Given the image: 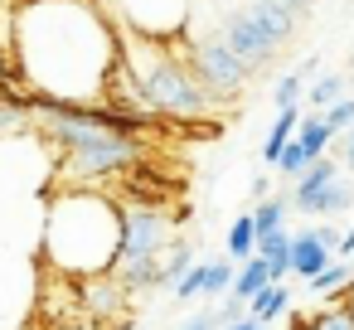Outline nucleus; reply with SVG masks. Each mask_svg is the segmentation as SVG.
I'll return each mask as SVG.
<instances>
[{
    "label": "nucleus",
    "mask_w": 354,
    "mask_h": 330,
    "mask_svg": "<svg viewBox=\"0 0 354 330\" xmlns=\"http://www.w3.org/2000/svg\"><path fill=\"white\" fill-rule=\"evenodd\" d=\"M277 277H272V267L262 262V257H248V262H238V272H233V286H228V296H238V301H252L262 286H272Z\"/></svg>",
    "instance_id": "f8f14e48"
},
{
    "label": "nucleus",
    "mask_w": 354,
    "mask_h": 330,
    "mask_svg": "<svg viewBox=\"0 0 354 330\" xmlns=\"http://www.w3.org/2000/svg\"><path fill=\"white\" fill-rule=\"evenodd\" d=\"M146 156V141L131 131H102L88 146H73L59 156V190H102L112 175L136 170V161Z\"/></svg>",
    "instance_id": "423d86ee"
},
{
    "label": "nucleus",
    "mask_w": 354,
    "mask_h": 330,
    "mask_svg": "<svg viewBox=\"0 0 354 330\" xmlns=\"http://www.w3.org/2000/svg\"><path fill=\"white\" fill-rule=\"evenodd\" d=\"M6 78H15V59H10L6 49H0V83H6Z\"/></svg>",
    "instance_id": "c756f323"
},
{
    "label": "nucleus",
    "mask_w": 354,
    "mask_h": 330,
    "mask_svg": "<svg viewBox=\"0 0 354 330\" xmlns=\"http://www.w3.org/2000/svg\"><path fill=\"white\" fill-rule=\"evenodd\" d=\"M223 330H267V325L252 320V315H243V320H233V325H223Z\"/></svg>",
    "instance_id": "7c9ffc66"
},
{
    "label": "nucleus",
    "mask_w": 354,
    "mask_h": 330,
    "mask_svg": "<svg viewBox=\"0 0 354 330\" xmlns=\"http://www.w3.org/2000/svg\"><path fill=\"white\" fill-rule=\"evenodd\" d=\"M165 248H170V214H160L156 204H122V243H117V262H112L117 286L127 296L156 291Z\"/></svg>",
    "instance_id": "39448f33"
},
{
    "label": "nucleus",
    "mask_w": 354,
    "mask_h": 330,
    "mask_svg": "<svg viewBox=\"0 0 354 330\" xmlns=\"http://www.w3.org/2000/svg\"><path fill=\"white\" fill-rule=\"evenodd\" d=\"M286 209H291V194H267V199H257V209H252V228H257V238H272V233H281L286 228Z\"/></svg>",
    "instance_id": "dca6fc26"
},
{
    "label": "nucleus",
    "mask_w": 354,
    "mask_h": 330,
    "mask_svg": "<svg viewBox=\"0 0 354 330\" xmlns=\"http://www.w3.org/2000/svg\"><path fill=\"white\" fill-rule=\"evenodd\" d=\"M10 59L35 98L102 107L107 78L122 64V25L97 10V0H20Z\"/></svg>",
    "instance_id": "f257e3e1"
},
{
    "label": "nucleus",
    "mask_w": 354,
    "mask_h": 330,
    "mask_svg": "<svg viewBox=\"0 0 354 330\" xmlns=\"http://www.w3.org/2000/svg\"><path fill=\"white\" fill-rule=\"evenodd\" d=\"M223 248H228V262H248V257H257V228H252V214H233Z\"/></svg>",
    "instance_id": "f3484780"
},
{
    "label": "nucleus",
    "mask_w": 354,
    "mask_h": 330,
    "mask_svg": "<svg viewBox=\"0 0 354 330\" xmlns=\"http://www.w3.org/2000/svg\"><path fill=\"white\" fill-rule=\"evenodd\" d=\"M330 141H335V131L325 127V117H320V112H306L301 127H296V146L306 151V161H320V156L330 151Z\"/></svg>",
    "instance_id": "2eb2a0df"
},
{
    "label": "nucleus",
    "mask_w": 354,
    "mask_h": 330,
    "mask_svg": "<svg viewBox=\"0 0 354 330\" xmlns=\"http://www.w3.org/2000/svg\"><path fill=\"white\" fill-rule=\"evenodd\" d=\"M228 325V315H223V306H209V311H194L180 330H223Z\"/></svg>",
    "instance_id": "b1692460"
},
{
    "label": "nucleus",
    "mask_w": 354,
    "mask_h": 330,
    "mask_svg": "<svg viewBox=\"0 0 354 330\" xmlns=\"http://www.w3.org/2000/svg\"><path fill=\"white\" fill-rule=\"evenodd\" d=\"M306 73H310V68H296V73H281V78H277V88H272V107H277V112L301 107V98H306Z\"/></svg>",
    "instance_id": "412c9836"
},
{
    "label": "nucleus",
    "mask_w": 354,
    "mask_h": 330,
    "mask_svg": "<svg viewBox=\"0 0 354 330\" xmlns=\"http://www.w3.org/2000/svg\"><path fill=\"white\" fill-rule=\"evenodd\" d=\"M122 204L102 190H44L39 253L49 272L102 277L117 262Z\"/></svg>",
    "instance_id": "f03ea898"
},
{
    "label": "nucleus",
    "mask_w": 354,
    "mask_h": 330,
    "mask_svg": "<svg viewBox=\"0 0 354 330\" xmlns=\"http://www.w3.org/2000/svg\"><path fill=\"white\" fill-rule=\"evenodd\" d=\"M122 64L131 68V78H136V88H141L146 107H151L160 122H165V117L189 122V117H204V112L218 102V98L194 78L189 59H180V54L170 49L165 35L122 30Z\"/></svg>",
    "instance_id": "7ed1b4c3"
},
{
    "label": "nucleus",
    "mask_w": 354,
    "mask_h": 330,
    "mask_svg": "<svg viewBox=\"0 0 354 330\" xmlns=\"http://www.w3.org/2000/svg\"><path fill=\"white\" fill-rule=\"evenodd\" d=\"M301 330H354V315L344 306H320L315 315L301 320Z\"/></svg>",
    "instance_id": "4be33fe9"
},
{
    "label": "nucleus",
    "mask_w": 354,
    "mask_h": 330,
    "mask_svg": "<svg viewBox=\"0 0 354 330\" xmlns=\"http://www.w3.org/2000/svg\"><path fill=\"white\" fill-rule=\"evenodd\" d=\"M257 257L272 267L277 282H286V277H291V233L281 228V233H272V238H257Z\"/></svg>",
    "instance_id": "a211bd4d"
},
{
    "label": "nucleus",
    "mask_w": 354,
    "mask_h": 330,
    "mask_svg": "<svg viewBox=\"0 0 354 330\" xmlns=\"http://www.w3.org/2000/svg\"><path fill=\"white\" fill-rule=\"evenodd\" d=\"M301 15H306V0H252L248 10H228L214 35L257 73L291 44V35L301 30Z\"/></svg>",
    "instance_id": "20e7f679"
},
{
    "label": "nucleus",
    "mask_w": 354,
    "mask_h": 330,
    "mask_svg": "<svg viewBox=\"0 0 354 330\" xmlns=\"http://www.w3.org/2000/svg\"><path fill=\"white\" fill-rule=\"evenodd\" d=\"M344 165L335 161V156H320V161H310L301 175H296V185H291V209L296 214H344L349 204H354V190L344 185V175H339Z\"/></svg>",
    "instance_id": "0eeeda50"
},
{
    "label": "nucleus",
    "mask_w": 354,
    "mask_h": 330,
    "mask_svg": "<svg viewBox=\"0 0 354 330\" xmlns=\"http://www.w3.org/2000/svg\"><path fill=\"white\" fill-rule=\"evenodd\" d=\"M335 257H339V262H349V257H354V228H349V233L339 238V248H335Z\"/></svg>",
    "instance_id": "cd10ccee"
},
{
    "label": "nucleus",
    "mask_w": 354,
    "mask_h": 330,
    "mask_svg": "<svg viewBox=\"0 0 354 330\" xmlns=\"http://www.w3.org/2000/svg\"><path fill=\"white\" fill-rule=\"evenodd\" d=\"M194 262V243L189 238H170V248L160 253V286H175Z\"/></svg>",
    "instance_id": "6ab92c4d"
},
{
    "label": "nucleus",
    "mask_w": 354,
    "mask_h": 330,
    "mask_svg": "<svg viewBox=\"0 0 354 330\" xmlns=\"http://www.w3.org/2000/svg\"><path fill=\"white\" fill-rule=\"evenodd\" d=\"M330 262H335V253L310 233V223H306L301 233H291V272H296L301 282H310V277H315V272H325Z\"/></svg>",
    "instance_id": "9d476101"
},
{
    "label": "nucleus",
    "mask_w": 354,
    "mask_h": 330,
    "mask_svg": "<svg viewBox=\"0 0 354 330\" xmlns=\"http://www.w3.org/2000/svg\"><path fill=\"white\" fill-rule=\"evenodd\" d=\"M189 68H194V78H199L214 98H233V93H243L248 78H252V68H248V64H243L218 35H204V39L194 44Z\"/></svg>",
    "instance_id": "6e6552de"
},
{
    "label": "nucleus",
    "mask_w": 354,
    "mask_h": 330,
    "mask_svg": "<svg viewBox=\"0 0 354 330\" xmlns=\"http://www.w3.org/2000/svg\"><path fill=\"white\" fill-rule=\"evenodd\" d=\"M310 233H315V238H320V243H325L330 253H335V248H339V238H344V233H339L335 223H310Z\"/></svg>",
    "instance_id": "a878e982"
},
{
    "label": "nucleus",
    "mask_w": 354,
    "mask_h": 330,
    "mask_svg": "<svg viewBox=\"0 0 354 330\" xmlns=\"http://www.w3.org/2000/svg\"><path fill=\"white\" fill-rule=\"evenodd\" d=\"M286 311H291V286H286V282H272V286H262V291L248 301V315L262 320V325H272V320L286 315Z\"/></svg>",
    "instance_id": "ddd939ff"
},
{
    "label": "nucleus",
    "mask_w": 354,
    "mask_h": 330,
    "mask_svg": "<svg viewBox=\"0 0 354 330\" xmlns=\"http://www.w3.org/2000/svg\"><path fill=\"white\" fill-rule=\"evenodd\" d=\"M335 141H339V165H344V170H354V127H349L344 136H335Z\"/></svg>",
    "instance_id": "bb28decb"
},
{
    "label": "nucleus",
    "mask_w": 354,
    "mask_h": 330,
    "mask_svg": "<svg viewBox=\"0 0 354 330\" xmlns=\"http://www.w3.org/2000/svg\"><path fill=\"white\" fill-rule=\"evenodd\" d=\"M301 117H306V107H286V112H277V122H272V131H267V141H262V161H267V165H277V161H281V151L291 146V136H296Z\"/></svg>",
    "instance_id": "9b49d317"
},
{
    "label": "nucleus",
    "mask_w": 354,
    "mask_h": 330,
    "mask_svg": "<svg viewBox=\"0 0 354 330\" xmlns=\"http://www.w3.org/2000/svg\"><path fill=\"white\" fill-rule=\"evenodd\" d=\"M349 286H354V267H349V262H339V257H335L325 272H315V277H310V291H315L325 306H335Z\"/></svg>",
    "instance_id": "4468645a"
},
{
    "label": "nucleus",
    "mask_w": 354,
    "mask_h": 330,
    "mask_svg": "<svg viewBox=\"0 0 354 330\" xmlns=\"http://www.w3.org/2000/svg\"><path fill=\"white\" fill-rule=\"evenodd\" d=\"M233 272H238V262H228V257H194L189 272L170 286V296H175L180 306H189V301H209V296H228Z\"/></svg>",
    "instance_id": "1a4fd4ad"
},
{
    "label": "nucleus",
    "mask_w": 354,
    "mask_h": 330,
    "mask_svg": "<svg viewBox=\"0 0 354 330\" xmlns=\"http://www.w3.org/2000/svg\"><path fill=\"white\" fill-rule=\"evenodd\" d=\"M339 98H344V78H339V73H320V78L306 88L301 102H306V112H325V107H335Z\"/></svg>",
    "instance_id": "aec40b11"
},
{
    "label": "nucleus",
    "mask_w": 354,
    "mask_h": 330,
    "mask_svg": "<svg viewBox=\"0 0 354 330\" xmlns=\"http://www.w3.org/2000/svg\"><path fill=\"white\" fill-rule=\"evenodd\" d=\"M335 306H344V311H349V315H354V286H349V291H344V296H339V301H335Z\"/></svg>",
    "instance_id": "2f4dec72"
},
{
    "label": "nucleus",
    "mask_w": 354,
    "mask_h": 330,
    "mask_svg": "<svg viewBox=\"0 0 354 330\" xmlns=\"http://www.w3.org/2000/svg\"><path fill=\"white\" fill-rule=\"evenodd\" d=\"M272 194V180L267 175H252V199H267Z\"/></svg>",
    "instance_id": "c85d7f7f"
},
{
    "label": "nucleus",
    "mask_w": 354,
    "mask_h": 330,
    "mask_svg": "<svg viewBox=\"0 0 354 330\" xmlns=\"http://www.w3.org/2000/svg\"><path fill=\"white\" fill-rule=\"evenodd\" d=\"M248 6H252V0H248Z\"/></svg>",
    "instance_id": "72a5a7b5"
},
{
    "label": "nucleus",
    "mask_w": 354,
    "mask_h": 330,
    "mask_svg": "<svg viewBox=\"0 0 354 330\" xmlns=\"http://www.w3.org/2000/svg\"><path fill=\"white\" fill-rule=\"evenodd\" d=\"M306 165H310V161H306V151H301V146H296V136H291V146L281 151V161H277V170H281L286 180H296V175H301Z\"/></svg>",
    "instance_id": "393cba45"
},
{
    "label": "nucleus",
    "mask_w": 354,
    "mask_h": 330,
    "mask_svg": "<svg viewBox=\"0 0 354 330\" xmlns=\"http://www.w3.org/2000/svg\"><path fill=\"white\" fill-rule=\"evenodd\" d=\"M122 330H136V325H122Z\"/></svg>",
    "instance_id": "473e14b6"
},
{
    "label": "nucleus",
    "mask_w": 354,
    "mask_h": 330,
    "mask_svg": "<svg viewBox=\"0 0 354 330\" xmlns=\"http://www.w3.org/2000/svg\"><path fill=\"white\" fill-rule=\"evenodd\" d=\"M320 117H325V127H330L335 136H344V131L354 127V98H339V102H335V107H325Z\"/></svg>",
    "instance_id": "5701e85b"
}]
</instances>
